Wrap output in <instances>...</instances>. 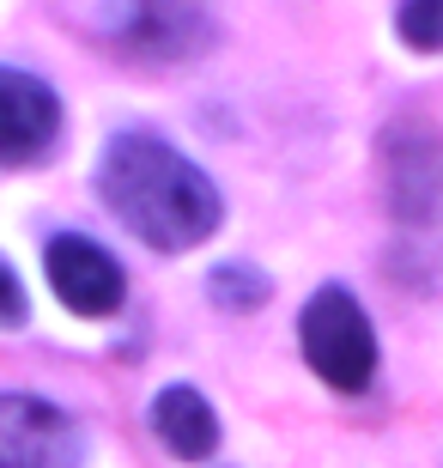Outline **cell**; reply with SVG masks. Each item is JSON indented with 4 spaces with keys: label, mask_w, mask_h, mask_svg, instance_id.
<instances>
[{
    "label": "cell",
    "mask_w": 443,
    "mask_h": 468,
    "mask_svg": "<svg viewBox=\"0 0 443 468\" xmlns=\"http://www.w3.org/2000/svg\"><path fill=\"white\" fill-rule=\"evenodd\" d=\"M6 323H13V329L25 323V286H18V274L0 261V329H6Z\"/></svg>",
    "instance_id": "8fae6325"
},
{
    "label": "cell",
    "mask_w": 443,
    "mask_h": 468,
    "mask_svg": "<svg viewBox=\"0 0 443 468\" xmlns=\"http://www.w3.org/2000/svg\"><path fill=\"white\" fill-rule=\"evenodd\" d=\"M395 37L419 55L443 49V0H401L395 6Z\"/></svg>",
    "instance_id": "30bf717a"
},
{
    "label": "cell",
    "mask_w": 443,
    "mask_h": 468,
    "mask_svg": "<svg viewBox=\"0 0 443 468\" xmlns=\"http://www.w3.org/2000/svg\"><path fill=\"white\" fill-rule=\"evenodd\" d=\"M43 268H49L55 298H61L73 316H116L121 298H128V274H121V261L110 256L103 243L79 238V231H61V238L49 243Z\"/></svg>",
    "instance_id": "8992f818"
},
{
    "label": "cell",
    "mask_w": 443,
    "mask_h": 468,
    "mask_svg": "<svg viewBox=\"0 0 443 468\" xmlns=\"http://www.w3.org/2000/svg\"><path fill=\"white\" fill-rule=\"evenodd\" d=\"M298 347H304L310 371H316L328 389H346V396L371 389L376 329H371L364 304H358L346 286H322V292L304 304V316H298Z\"/></svg>",
    "instance_id": "7a4b0ae2"
},
{
    "label": "cell",
    "mask_w": 443,
    "mask_h": 468,
    "mask_svg": "<svg viewBox=\"0 0 443 468\" xmlns=\"http://www.w3.org/2000/svg\"><path fill=\"white\" fill-rule=\"evenodd\" d=\"M268 292H273L268 274H256L249 261H219V268H213V280H206V298H213V304H225V311H256Z\"/></svg>",
    "instance_id": "9c48e42d"
},
{
    "label": "cell",
    "mask_w": 443,
    "mask_h": 468,
    "mask_svg": "<svg viewBox=\"0 0 443 468\" xmlns=\"http://www.w3.org/2000/svg\"><path fill=\"white\" fill-rule=\"evenodd\" d=\"M110 37L140 61H188L213 43V13L201 0H116Z\"/></svg>",
    "instance_id": "277c9868"
},
{
    "label": "cell",
    "mask_w": 443,
    "mask_h": 468,
    "mask_svg": "<svg viewBox=\"0 0 443 468\" xmlns=\"http://www.w3.org/2000/svg\"><path fill=\"white\" fill-rule=\"evenodd\" d=\"M61 140V98L37 73L0 68V165H37Z\"/></svg>",
    "instance_id": "52a82bcc"
},
{
    "label": "cell",
    "mask_w": 443,
    "mask_h": 468,
    "mask_svg": "<svg viewBox=\"0 0 443 468\" xmlns=\"http://www.w3.org/2000/svg\"><path fill=\"white\" fill-rule=\"evenodd\" d=\"M383 195H389V213L401 226H443V134L431 122H389L383 128Z\"/></svg>",
    "instance_id": "3957f363"
},
{
    "label": "cell",
    "mask_w": 443,
    "mask_h": 468,
    "mask_svg": "<svg viewBox=\"0 0 443 468\" xmlns=\"http://www.w3.org/2000/svg\"><path fill=\"white\" fill-rule=\"evenodd\" d=\"M0 468H86V438L55 401L0 396Z\"/></svg>",
    "instance_id": "5b68a950"
},
{
    "label": "cell",
    "mask_w": 443,
    "mask_h": 468,
    "mask_svg": "<svg viewBox=\"0 0 443 468\" xmlns=\"http://www.w3.org/2000/svg\"><path fill=\"white\" fill-rule=\"evenodd\" d=\"M153 432L171 444V456L183 463H206V456L219 451V414H213V401L201 389H188V383H171V389H158L153 396Z\"/></svg>",
    "instance_id": "ba28073f"
},
{
    "label": "cell",
    "mask_w": 443,
    "mask_h": 468,
    "mask_svg": "<svg viewBox=\"0 0 443 468\" xmlns=\"http://www.w3.org/2000/svg\"><path fill=\"white\" fill-rule=\"evenodd\" d=\"M98 195L146 250H164V256H183V250L206 243L225 219L213 176L146 128L110 134V146L98 158Z\"/></svg>",
    "instance_id": "6da1fadb"
}]
</instances>
